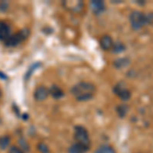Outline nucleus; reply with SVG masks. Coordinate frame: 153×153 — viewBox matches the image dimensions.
I'll use <instances>...</instances> for the list:
<instances>
[{
  "label": "nucleus",
  "mask_w": 153,
  "mask_h": 153,
  "mask_svg": "<svg viewBox=\"0 0 153 153\" xmlns=\"http://www.w3.org/2000/svg\"><path fill=\"white\" fill-rule=\"evenodd\" d=\"M96 92L94 84L90 82H80L71 88V94L78 101H87L93 98Z\"/></svg>",
  "instance_id": "nucleus-1"
},
{
  "label": "nucleus",
  "mask_w": 153,
  "mask_h": 153,
  "mask_svg": "<svg viewBox=\"0 0 153 153\" xmlns=\"http://www.w3.org/2000/svg\"><path fill=\"white\" fill-rule=\"evenodd\" d=\"M130 23L133 30L139 31L144 26L153 23V13H150V12L145 13V12L135 10L130 16Z\"/></svg>",
  "instance_id": "nucleus-2"
},
{
  "label": "nucleus",
  "mask_w": 153,
  "mask_h": 153,
  "mask_svg": "<svg viewBox=\"0 0 153 153\" xmlns=\"http://www.w3.org/2000/svg\"><path fill=\"white\" fill-rule=\"evenodd\" d=\"M75 139L76 140V143H79L82 146L89 149V147L91 145L90 137H89L88 131L84 127H82V126L75 127Z\"/></svg>",
  "instance_id": "nucleus-3"
},
{
  "label": "nucleus",
  "mask_w": 153,
  "mask_h": 153,
  "mask_svg": "<svg viewBox=\"0 0 153 153\" xmlns=\"http://www.w3.org/2000/svg\"><path fill=\"white\" fill-rule=\"evenodd\" d=\"M29 35L28 30H22V31L18 32L14 35H11L5 42V45L7 46H16L19 43H22L24 40H26V38Z\"/></svg>",
  "instance_id": "nucleus-4"
},
{
  "label": "nucleus",
  "mask_w": 153,
  "mask_h": 153,
  "mask_svg": "<svg viewBox=\"0 0 153 153\" xmlns=\"http://www.w3.org/2000/svg\"><path fill=\"white\" fill-rule=\"evenodd\" d=\"M113 93H115L123 101H127L131 98V92L124 82H120L113 87Z\"/></svg>",
  "instance_id": "nucleus-5"
},
{
  "label": "nucleus",
  "mask_w": 153,
  "mask_h": 153,
  "mask_svg": "<svg viewBox=\"0 0 153 153\" xmlns=\"http://www.w3.org/2000/svg\"><path fill=\"white\" fill-rule=\"evenodd\" d=\"M66 8H68V10L73 11V12H81L84 8V2L83 1H68L63 3Z\"/></svg>",
  "instance_id": "nucleus-6"
},
{
  "label": "nucleus",
  "mask_w": 153,
  "mask_h": 153,
  "mask_svg": "<svg viewBox=\"0 0 153 153\" xmlns=\"http://www.w3.org/2000/svg\"><path fill=\"white\" fill-rule=\"evenodd\" d=\"M90 7L95 14L102 13V12L105 11V9H106L105 3L103 1H100V0H93V1H91Z\"/></svg>",
  "instance_id": "nucleus-7"
},
{
  "label": "nucleus",
  "mask_w": 153,
  "mask_h": 153,
  "mask_svg": "<svg viewBox=\"0 0 153 153\" xmlns=\"http://www.w3.org/2000/svg\"><path fill=\"white\" fill-rule=\"evenodd\" d=\"M48 94H49V90L45 86H39L35 90L34 97H35V99L37 101H43L47 98Z\"/></svg>",
  "instance_id": "nucleus-8"
},
{
  "label": "nucleus",
  "mask_w": 153,
  "mask_h": 153,
  "mask_svg": "<svg viewBox=\"0 0 153 153\" xmlns=\"http://www.w3.org/2000/svg\"><path fill=\"white\" fill-rule=\"evenodd\" d=\"M11 36L10 33V27L6 23H0V40L3 41L4 43L7 39Z\"/></svg>",
  "instance_id": "nucleus-9"
},
{
  "label": "nucleus",
  "mask_w": 153,
  "mask_h": 153,
  "mask_svg": "<svg viewBox=\"0 0 153 153\" xmlns=\"http://www.w3.org/2000/svg\"><path fill=\"white\" fill-rule=\"evenodd\" d=\"M113 43H114V42H113L112 38L109 35H104L100 39V46H101V48L105 51L111 49L113 46Z\"/></svg>",
  "instance_id": "nucleus-10"
},
{
  "label": "nucleus",
  "mask_w": 153,
  "mask_h": 153,
  "mask_svg": "<svg viewBox=\"0 0 153 153\" xmlns=\"http://www.w3.org/2000/svg\"><path fill=\"white\" fill-rule=\"evenodd\" d=\"M131 63V60L128 57L124 58H117V60L113 61V65L117 68H125L127 66H129Z\"/></svg>",
  "instance_id": "nucleus-11"
},
{
  "label": "nucleus",
  "mask_w": 153,
  "mask_h": 153,
  "mask_svg": "<svg viewBox=\"0 0 153 153\" xmlns=\"http://www.w3.org/2000/svg\"><path fill=\"white\" fill-rule=\"evenodd\" d=\"M88 151V149L86 147L82 146L79 143H75L68 148V153H86Z\"/></svg>",
  "instance_id": "nucleus-12"
},
{
  "label": "nucleus",
  "mask_w": 153,
  "mask_h": 153,
  "mask_svg": "<svg viewBox=\"0 0 153 153\" xmlns=\"http://www.w3.org/2000/svg\"><path fill=\"white\" fill-rule=\"evenodd\" d=\"M49 93L55 99H59V98H61L63 96V91L59 87H57V86H52L49 89Z\"/></svg>",
  "instance_id": "nucleus-13"
},
{
  "label": "nucleus",
  "mask_w": 153,
  "mask_h": 153,
  "mask_svg": "<svg viewBox=\"0 0 153 153\" xmlns=\"http://www.w3.org/2000/svg\"><path fill=\"white\" fill-rule=\"evenodd\" d=\"M10 145V137L9 136H3L0 138V149L5 150Z\"/></svg>",
  "instance_id": "nucleus-14"
},
{
  "label": "nucleus",
  "mask_w": 153,
  "mask_h": 153,
  "mask_svg": "<svg viewBox=\"0 0 153 153\" xmlns=\"http://www.w3.org/2000/svg\"><path fill=\"white\" fill-rule=\"evenodd\" d=\"M95 153H117V152H115V150L113 149L111 146H109V145H102V146H100L96 150Z\"/></svg>",
  "instance_id": "nucleus-15"
},
{
  "label": "nucleus",
  "mask_w": 153,
  "mask_h": 153,
  "mask_svg": "<svg viewBox=\"0 0 153 153\" xmlns=\"http://www.w3.org/2000/svg\"><path fill=\"white\" fill-rule=\"evenodd\" d=\"M125 49H126V46L122 43V42L117 41V42H114V43H113L112 50H113V52H114V53L123 52V51H125Z\"/></svg>",
  "instance_id": "nucleus-16"
},
{
  "label": "nucleus",
  "mask_w": 153,
  "mask_h": 153,
  "mask_svg": "<svg viewBox=\"0 0 153 153\" xmlns=\"http://www.w3.org/2000/svg\"><path fill=\"white\" fill-rule=\"evenodd\" d=\"M128 110H129V106L128 105H118L117 107V111L120 117H124L127 114Z\"/></svg>",
  "instance_id": "nucleus-17"
},
{
  "label": "nucleus",
  "mask_w": 153,
  "mask_h": 153,
  "mask_svg": "<svg viewBox=\"0 0 153 153\" xmlns=\"http://www.w3.org/2000/svg\"><path fill=\"white\" fill-rule=\"evenodd\" d=\"M39 147V151L41 153H48L49 152V148L46 144H44V143H40V144L38 145Z\"/></svg>",
  "instance_id": "nucleus-18"
},
{
  "label": "nucleus",
  "mask_w": 153,
  "mask_h": 153,
  "mask_svg": "<svg viewBox=\"0 0 153 153\" xmlns=\"http://www.w3.org/2000/svg\"><path fill=\"white\" fill-rule=\"evenodd\" d=\"M9 7V3L7 1H1L0 2V10L1 11H6Z\"/></svg>",
  "instance_id": "nucleus-19"
},
{
  "label": "nucleus",
  "mask_w": 153,
  "mask_h": 153,
  "mask_svg": "<svg viewBox=\"0 0 153 153\" xmlns=\"http://www.w3.org/2000/svg\"><path fill=\"white\" fill-rule=\"evenodd\" d=\"M8 153H25L21 148L16 147V146H12L11 148H9Z\"/></svg>",
  "instance_id": "nucleus-20"
},
{
  "label": "nucleus",
  "mask_w": 153,
  "mask_h": 153,
  "mask_svg": "<svg viewBox=\"0 0 153 153\" xmlns=\"http://www.w3.org/2000/svg\"><path fill=\"white\" fill-rule=\"evenodd\" d=\"M0 97H1V90H0Z\"/></svg>",
  "instance_id": "nucleus-21"
}]
</instances>
